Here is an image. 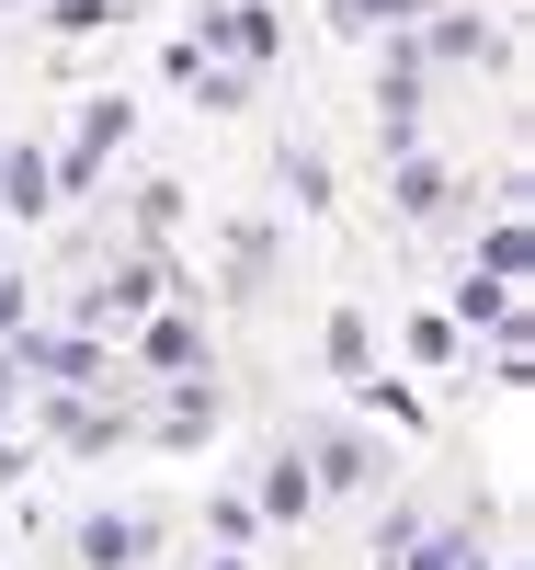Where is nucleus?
<instances>
[{
    "label": "nucleus",
    "instance_id": "11",
    "mask_svg": "<svg viewBox=\"0 0 535 570\" xmlns=\"http://www.w3.org/2000/svg\"><path fill=\"white\" fill-rule=\"evenodd\" d=\"M58 206V171H46V149H0V217H46Z\"/></svg>",
    "mask_w": 535,
    "mask_h": 570
},
{
    "label": "nucleus",
    "instance_id": "22",
    "mask_svg": "<svg viewBox=\"0 0 535 570\" xmlns=\"http://www.w3.org/2000/svg\"><path fill=\"white\" fill-rule=\"evenodd\" d=\"M0 422H12V354H0Z\"/></svg>",
    "mask_w": 535,
    "mask_h": 570
},
{
    "label": "nucleus",
    "instance_id": "13",
    "mask_svg": "<svg viewBox=\"0 0 535 570\" xmlns=\"http://www.w3.org/2000/svg\"><path fill=\"white\" fill-rule=\"evenodd\" d=\"M149 365L160 376H206V331L194 320H149Z\"/></svg>",
    "mask_w": 535,
    "mask_h": 570
},
{
    "label": "nucleus",
    "instance_id": "10",
    "mask_svg": "<svg viewBox=\"0 0 535 570\" xmlns=\"http://www.w3.org/2000/svg\"><path fill=\"white\" fill-rule=\"evenodd\" d=\"M149 308H160V252H137L91 285V320H149Z\"/></svg>",
    "mask_w": 535,
    "mask_h": 570
},
{
    "label": "nucleus",
    "instance_id": "23",
    "mask_svg": "<svg viewBox=\"0 0 535 570\" xmlns=\"http://www.w3.org/2000/svg\"><path fill=\"white\" fill-rule=\"evenodd\" d=\"M206 570H251V559H206Z\"/></svg>",
    "mask_w": 535,
    "mask_h": 570
},
{
    "label": "nucleus",
    "instance_id": "17",
    "mask_svg": "<svg viewBox=\"0 0 535 570\" xmlns=\"http://www.w3.org/2000/svg\"><path fill=\"white\" fill-rule=\"evenodd\" d=\"M478 274H491V285H524V217H502L491 240H478Z\"/></svg>",
    "mask_w": 535,
    "mask_h": 570
},
{
    "label": "nucleus",
    "instance_id": "7",
    "mask_svg": "<svg viewBox=\"0 0 535 570\" xmlns=\"http://www.w3.org/2000/svg\"><path fill=\"white\" fill-rule=\"evenodd\" d=\"M410 58L422 69H478V58H502V35L478 12H433V35H410Z\"/></svg>",
    "mask_w": 535,
    "mask_h": 570
},
{
    "label": "nucleus",
    "instance_id": "21",
    "mask_svg": "<svg viewBox=\"0 0 535 570\" xmlns=\"http://www.w3.org/2000/svg\"><path fill=\"white\" fill-rule=\"evenodd\" d=\"M0 491H23V445H0Z\"/></svg>",
    "mask_w": 535,
    "mask_h": 570
},
{
    "label": "nucleus",
    "instance_id": "18",
    "mask_svg": "<svg viewBox=\"0 0 535 570\" xmlns=\"http://www.w3.org/2000/svg\"><path fill=\"white\" fill-rule=\"evenodd\" d=\"M126 12V0H46V23H58V35H91V23H115Z\"/></svg>",
    "mask_w": 535,
    "mask_h": 570
},
{
    "label": "nucleus",
    "instance_id": "1",
    "mask_svg": "<svg viewBox=\"0 0 535 570\" xmlns=\"http://www.w3.org/2000/svg\"><path fill=\"white\" fill-rule=\"evenodd\" d=\"M126 126H137L126 104H80V126H69V149L46 160V171H58V195H91V183H103V160L126 149Z\"/></svg>",
    "mask_w": 535,
    "mask_h": 570
},
{
    "label": "nucleus",
    "instance_id": "8",
    "mask_svg": "<svg viewBox=\"0 0 535 570\" xmlns=\"http://www.w3.org/2000/svg\"><path fill=\"white\" fill-rule=\"evenodd\" d=\"M251 513H274V525H308V513H319V480H308V456H297V445H274V456H262Z\"/></svg>",
    "mask_w": 535,
    "mask_h": 570
},
{
    "label": "nucleus",
    "instance_id": "19",
    "mask_svg": "<svg viewBox=\"0 0 535 570\" xmlns=\"http://www.w3.org/2000/svg\"><path fill=\"white\" fill-rule=\"evenodd\" d=\"M410 354L422 365H456V320H410Z\"/></svg>",
    "mask_w": 535,
    "mask_h": 570
},
{
    "label": "nucleus",
    "instance_id": "3",
    "mask_svg": "<svg viewBox=\"0 0 535 570\" xmlns=\"http://www.w3.org/2000/svg\"><path fill=\"white\" fill-rule=\"evenodd\" d=\"M149 537H160V513H80V525H69V559H80V570H137Z\"/></svg>",
    "mask_w": 535,
    "mask_h": 570
},
{
    "label": "nucleus",
    "instance_id": "14",
    "mask_svg": "<svg viewBox=\"0 0 535 570\" xmlns=\"http://www.w3.org/2000/svg\"><path fill=\"white\" fill-rule=\"evenodd\" d=\"M387 195H399L410 217H433V206H445V195H456V183H445V160H422V149H410L399 171H387Z\"/></svg>",
    "mask_w": 535,
    "mask_h": 570
},
{
    "label": "nucleus",
    "instance_id": "5",
    "mask_svg": "<svg viewBox=\"0 0 535 570\" xmlns=\"http://www.w3.org/2000/svg\"><path fill=\"white\" fill-rule=\"evenodd\" d=\"M137 434H149V445H206L217 434V376H171V400L137 422Z\"/></svg>",
    "mask_w": 535,
    "mask_h": 570
},
{
    "label": "nucleus",
    "instance_id": "12",
    "mask_svg": "<svg viewBox=\"0 0 535 570\" xmlns=\"http://www.w3.org/2000/svg\"><path fill=\"white\" fill-rule=\"evenodd\" d=\"M399 570H478V537H467V525H422V537L399 548Z\"/></svg>",
    "mask_w": 535,
    "mask_h": 570
},
{
    "label": "nucleus",
    "instance_id": "2",
    "mask_svg": "<svg viewBox=\"0 0 535 570\" xmlns=\"http://www.w3.org/2000/svg\"><path fill=\"white\" fill-rule=\"evenodd\" d=\"M12 354H34V376L58 400H80L91 376H103V331H12Z\"/></svg>",
    "mask_w": 535,
    "mask_h": 570
},
{
    "label": "nucleus",
    "instance_id": "6",
    "mask_svg": "<svg viewBox=\"0 0 535 570\" xmlns=\"http://www.w3.org/2000/svg\"><path fill=\"white\" fill-rule=\"evenodd\" d=\"M46 422H58L69 456H115V445H137V411H103V400H46Z\"/></svg>",
    "mask_w": 535,
    "mask_h": 570
},
{
    "label": "nucleus",
    "instance_id": "15",
    "mask_svg": "<svg viewBox=\"0 0 535 570\" xmlns=\"http://www.w3.org/2000/svg\"><path fill=\"white\" fill-rule=\"evenodd\" d=\"M319 343H330V365H343V376H365V365H376V320H365V308H330Z\"/></svg>",
    "mask_w": 535,
    "mask_h": 570
},
{
    "label": "nucleus",
    "instance_id": "16",
    "mask_svg": "<svg viewBox=\"0 0 535 570\" xmlns=\"http://www.w3.org/2000/svg\"><path fill=\"white\" fill-rule=\"evenodd\" d=\"M251 537H262V513L239 502V491H217V502H206V548H217V559H239Z\"/></svg>",
    "mask_w": 535,
    "mask_h": 570
},
{
    "label": "nucleus",
    "instance_id": "20",
    "mask_svg": "<svg viewBox=\"0 0 535 570\" xmlns=\"http://www.w3.org/2000/svg\"><path fill=\"white\" fill-rule=\"evenodd\" d=\"M0 331H23V274L0 263Z\"/></svg>",
    "mask_w": 535,
    "mask_h": 570
},
{
    "label": "nucleus",
    "instance_id": "4",
    "mask_svg": "<svg viewBox=\"0 0 535 570\" xmlns=\"http://www.w3.org/2000/svg\"><path fill=\"white\" fill-rule=\"evenodd\" d=\"M194 58H239V69H262V58H274V12H262V0H217V12L194 23Z\"/></svg>",
    "mask_w": 535,
    "mask_h": 570
},
{
    "label": "nucleus",
    "instance_id": "9",
    "mask_svg": "<svg viewBox=\"0 0 535 570\" xmlns=\"http://www.w3.org/2000/svg\"><path fill=\"white\" fill-rule=\"evenodd\" d=\"M308 480H319V491H365V480H376V434H354V422H330V434L308 445Z\"/></svg>",
    "mask_w": 535,
    "mask_h": 570
}]
</instances>
